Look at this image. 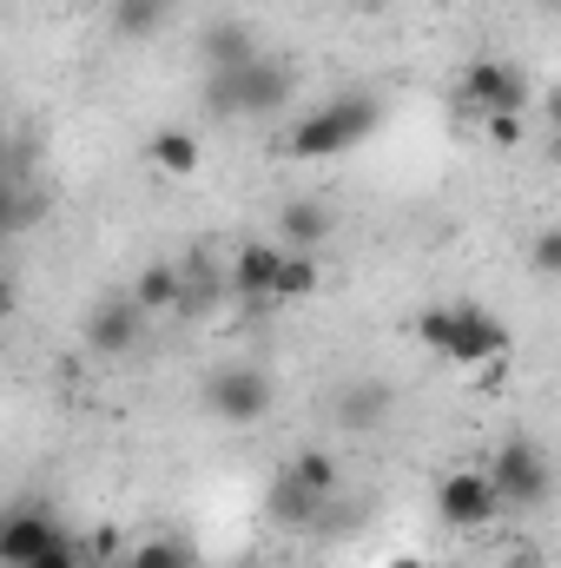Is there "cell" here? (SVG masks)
<instances>
[{
  "mask_svg": "<svg viewBox=\"0 0 561 568\" xmlns=\"http://www.w3.org/2000/svg\"><path fill=\"white\" fill-rule=\"evenodd\" d=\"M410 331H417L422 351H436V357H449V364H496V357H509V344H516L509 317H496V311L476 304V297L429 304V311L410 317Z\"/></svg>",
  "mask_w": 561,
  "mask_h": 568,
  "instance_id": "6da1fadb",
  "label": "cell"
},
{
  "mask_svg": "<svg viewBox=\"0 0 561 568\" xmlns=\"http://www.w3.org/2000/svg\"><path fill=\"white\" fill-rule=\"evenodd\" d=\"M384 126V100L370 87H344L330 100H317L310 113H297V126H284V159H337L350 145H364Z\"/></svg>",
  "mask_w": 561,
  "mask_h": 568,
  "instance_id": "7a4b0ae2",
  "label": "cell"
},
{
  "mask_svg": "<svg viewBox=\"0 0 561 568\" xmlns=\"http://www.w3.org/2000/svg\"><path fill=\"white\" fill-rule=\"evenodd\" d=\"M297 93V67L278 53H258L245 67H225V73H205L198 100L212 120H278Z\"/></svg>",
  "mask_w": 561,
  "mask_h": 568,
  "instance_id": "3957f363",
  "label": "cell"
},
{
  "mask_svg": "<svg viewBox=\"0 0 561 568\" xmlns=\"http://www.w3.org/2000/svg\"><path fill=\"white\" fill-rule=\"evenodd\" d=\"M529 100H536V80L516 60H469L456 73V106L469 120H522Z\"/></svg>",
  "mask_w": 561,
  "mask_h": 568,
  "instance_id": "277c9868",
  "label": "cell"
},
{
  "mask_svg": "<svg viewBox=\"0 0 561 568\" xmlns=\"http://www.w3.org/2000/svg\"><path fill=\"white\" fill-rule=\"evenodd\" d=\"M482 476L496 483V503H502V509H522V516L555 496V469H549V449H542L536 436H502Z\"/></svg>",
  "mask_w": 561,
  "mask_h": 568,
  "instance_id": "5b68a950",
  "label": "cell"
},
{
  "mask_svg": "<svg viewBox=\"0 0 561 568\" xmlns=\"http://www.w3.org/2000/svg\"><path fill=\"white\" fill-rule=\"evenodd\" d=\"M205 410L218 417V424H232V429H252V424H265L272 417V404H278V384H272V371H258V364H218L212 377H205Z\"/></svg>",
  "mask_w": 561,
  "mask_h": 568,
  "instance_id": "8992f818",
  "label": "cell"
},
{
  "mask_svg": "<svg viewBox=\"0 0 561 568\" xmlns=\"http://www.w3.org/2000/svg\"><path fill=\"white\" fill-rule=\"evenodd\" d=\"M80 337H86V351H93V357H133V351L145 344V311L133 304V291L100 297V304L86 311Z\"/></svg>",
  "mask_w": 561,
  "mask_h": 568,
  "instance_id": "52a82bcc",
  "label": "cell"
},
{
  "mask_svg": "<svg viewBox=\"0 0 561 568\" xmlns=\"http://www.w3.org/2000/svg\"><path fill=\"white\" fill-rule=\"evenodd\" d=\"M67 536V523L47 503H7L0 509V568H27L40 549H53Z\"/></svg>",
  "mask_w": 561,
  "mask_h": 568,
  "instance_id": "ba28073f",
  "label": "cell"
},
{
  "mask_svg": "<svg viewBox=\"0 0 561 568\" xmlns=\"http://www.w3.org/2000/svg\"><path fill=\"white\" fill-rule=\"evenodd\" d=\"M436 516L449 523V529H489L496 516H502V503H496V483L482 476V469H456V476H442V489H436Z\"/></svg>",
  "mask_w": 561,
  "mask_h": 568,
  "instance_id": "9c48e42d",
  "label": "cell"
},
{
  "mask_svg": "<svg viewBox=\"0 0 561 568\" xmlns=\"http://www.w3.org/2000/svg\"><path fill=\"white\" fill-rule=\"evenodd\" d=\"M390 410H397V390H390L384 377H357V384H344V390H337V404H330L337 429H350V436L384 429V424H390Z\"/></svg>",
  "mask_w": 561,
  "mask_h": 568,
  "instance_id": "30bf717a",
  "label": "cell"
},
{
  "mask_svg": "<svg viewBox=\"0 0 561 568\" xmlns=\"http://www.w3.org/2000/svg\"><path fill=\"white\" fill-rule=\"evenodd\" d=\"M258 53H265V47H258V33H252L238 13H218V20L198 27V67H205V73L245 67V60H258Z\"/></svg>",
  "mask_w": 561,
  "mask_h": 568,
  "instance_id": "8fae6325",
  "label": "cell"
},
{
  "mask_svg": "<svg viewBox=\"0 0 561 568\" xmlns=\"http://www.w3.org/2000/svg\"><path fill=\"white\" fill-rule=\"evenodd\" d=\"M278 265H284L278 239H252V245H238V258L225 265V291H238V297H272V291H278Z\"/></svg>",
  "mask_w": 561,
  "mask_h": 568,
  "instance_id": "7c38bea8",
  "label": "cell"
},
{
  "mask_svg": "<svg viewBox=\"0 0 561 568\" xmlns=\"http://www.w3.org/2000/svg\"><path fill=\"white\" fill-rule=\"evenodd\" d=\"M337 232V212L324 199H284L278 205V245L284 252H317Z\"/></svg>",
  "mask_w": 561,
  "mask_h": 568,
  "instance_id": "4fadbf2b",
  "label": "cell"
},
{
  "mask_svg": "<svg viewBox=\"0 0 561 568\" xmlns=\"http://www.w3.org/2000/svg\"><path fill=\"white\" fill-rule=\"evenodd\" d=\"M145 159H152L159 179H192V172L205 165V140H198L192 126H159V133L145 140Z\"/></svg>",
  "mask_w": 561,
  "mask_h": 568,
  "instance_id": "5bb4252c",
  "label": "cell"
},
{
  "mask_svg": "<svg viewBox=\"0 0 561 568\" xmlns=\"http://www.w3.org/2000/svg\"><path fill=\"white\" fill-rule=\"evenodd\" d=\"M172 272H178V297H172V311H192V317H198V311H212V304L225 297V272H218L205 252H185Z\"/></svg>",
  "mask_w": 561,
  "mask_h": 568,
  "instance_id": "9a60e30c",
  "label": "cell"
},
{
  "mask_svg": "<svg viewBox=\"0 0 561 568\" xmlns=\"http://www.w3.org/2000/svg\"><path fill=\"white\" fill-rule=\"evenodd\" d=\"M324 503H330V496H304V489H297V483H290V476H272V496H265V509H272V523H278V529H297V536H310V529H317V516H324Z\"/></svg>",
  "mask_w": 561,
  "mask_h": 568,
  "instance_id": "2e32d148",
  "label": "cell"
},
{
  "mask_svg": "<svg viewBox=\"0 0 561 568\" xmlns=\"http://www.w3.org/2000/svg\"><path fill=\"white\" fill-rule=\"evenodd\" d=\"M284 476H290L304 496H337V489H344V476H337V456H330V449H297V456L284 463Z\"/></svg>",
  "mask_w": 561,
  "mask_h": 568,
  "instance_id": "e0dca14e",
  "label": "cell"
},
{
  "mask_svg": "<svg viewBox=\"0 0 561 568\" xmlns=\"http://www.w3.org/2000/svg\"><path fill=\"white\" fill-rule=\"evenodd\" d=\"M126 568H198V549L185 536H152L126 556Z\"/></svg>",
  "mask_w": 561,
  "mask_h": 568,
  "instance_id": "ac0fdd59",
  "label": "cell"
},
{
  "mask_svg": "<svg viewBox=\"0 0 561 568\" xmlns=\"http://www.w3.org/2000/svg\"><path fill=\"white\" fill-rule=\"evenodd\" d=\"M172 297H178V272L172 265H145L140 284H133V304L152 317V311H172Z\"/></svg>",
  "mask_w": 561,
  "mask_h": 568,
  "instance_id": "d6986e66",
  "label": "cell"
},
{
  "mask_svg": "<svg viewBox=\"0 0 561 568\" xmlns=\"http://www.w3.org/2000/svg\"><path fill=\"white\" fill-rule=\"evenodd\" d=\"M310 291H317V252H284L272 297H310Z\"/></svg>",
  "mask_w": 561,
  "mask_h": 568,
  "instance_id": "ffe728a7",
  "label": "cell"
},
{
  "mask_svg": "<svg viewBox=\"0 0 561 568\" xmlns=\"http://www.w3.org/2000/svg\"><path fill=\"white\" fill-rule=\"evenodd\" d=\"M159 13H165V0H113V27H120L126 40L159 33Z\"/></svg>",
  "mask_w": 561,
  "mask_h": 568,
  "instance_id": "44dd1931",
  "label": "cell"
},
{
  "mask_svg": "<svg viewBox=\"0 0 561 568\" xmlns=\"http://www.w3.org/2000/svg\"><path fill=\"white\" fill-rule=\"evenodd\" d=\"M27 219H33V199H27V192L0 172V239H7V232H20Z\"/></svg>",
  "mask_w": 561,
  "mask_h": 568,
  "instance_id": "7402d4cb",
  "label": "cell"
},
{
  "mask_svg": "<svg viewBox=\"0 0 561 568\" xmlns=\"http://www.w3.org/2000/svg\"><path fill=\"white\" fill-rule=\"evenodd\" d=\"M27 568H86V542H73V536H60L53 549H40Z\"/></svg>",
  "mask_w": 561,
  "mask_h": 568,
  "instance_id": "603a6c76",
  "label": "cell"
},
{
  "mask_svg": "<svg viewBox=\"0 0 561 568\" xmlns=\"http://www.w3.org/2000/svg\"><path fill=\"white\" fill-rule=\"evenodd\" d=\"M536 278H561V232L555 225L536 232Z\"/></svg>",
  "mask_w": 561,
  "mask_h": 568,
  "instance_id": "cb8c5ba5",
  "label": "cell"
},
{
  "mask_svg": "<svg viewBox=\"0 0 561 568\" xmlns=\"http://www.w3.org/2000/svg\"><path fill=\"white\" fill-rule=\"evenodd\" d=\"M20 311V284H13V272H0V324Z\"/></svg>",
  "mask_w": 561,
  "mask_h": 568,
  "instance_id": "d4e9b609",
  "label": "cell"
},
{
  "mask_svg": "<svg viewBox=\"0 0 561 568\" xmlns=\"http://www.w3.org/2000/svg\"><path fill=\"white\" fill-rule=\"evenodd\" d=\"M482 126H489V140H496V145H516V140H522V120H482Z\"/></svg>",
  "mask_w": 561,
  "mask_h": 568,
  "instance_id": "484cf974",
  "label": "cell"
},
{
  "mask_svg": "<svg viewBox=\"0 0 561 568\" xmlns=\"http://www.w3.org/2000/svg\"><path fill=\"white\" fill-rule=\"evenodd\" d=\"M7 152H13V133H7V120H0V172H7Z\"/></svg>",
  "mask_w": 561,
  "mask_h": 568,
  "instance_id": "4316f807",
  "label": "cell"
},
{
  "mask_svg": "<svg viewBox=\"0 0 561 568\" xmlns=\"http://www.w3.org/2000/svg\"><path fill=\"white\" fill-rule=\"evenodd\" d=\"M390 568H422V562H417V556H397V562H390Z\"/></svg>",
  "mask_w": 561,
  "mask_h": 568,
  "instance_id": "83f0119b",
  "label": "cell"
},
{
  "mask_svg": "<svg viewBox=\"0 0 561 568\" xmlns=\"http://www.w3.org/2000/svg\"><path fill=\"white\" fill-rule=\"evenodd\" d=\"M232 568H272V562H258V556H245V562H232Z\"/></svg>",
  "mask_w": 561,
  "mask_h": 568,
  "instance_id": "f1b7e54d",
  "label": "cell"
},
{
  "mask_svg": "<svg viewBox=\"0 0 561 568\" xmlns=\"http://www.w3.org/2000/svg\"><path fill=\"white\" fill-rule=\"evenodd\" d=\"M536 7H561V0H536Z\"/></svg>",
  "mask_w": 561,
  "mask_h": 568,
  "instance_id": "f546056e",
  "label": "cell"
},
{
  "mask_svg": "<svg viewBox=\"0 0 561 568\" xmlns=\"http://www.w3.org/2000/svg\"><path fill=\"white\" fill-rule=\"evenodd\" d=\"M337 7H350V0H337Z\"/></svg>",
  "mask_w": 561,
  "mask_h": 568,
  "instance_id": "4dcf8cb0",
  "label": "cell"
},
{
  "mask_svg": "<svg viewBox=\"0 0 561 568\" xmlns=\"http://www.w3.org/2000/svg\"><path fill=\"white\" fill-rule=\"evenodd\" d=\"M120 568H126V562H120Z\"/></svg>",
  "mask_w": 561,
  "mask_h": 568,
  "instance_id": "1f68e13d",
  "label": "cell"
}]
</instances>
